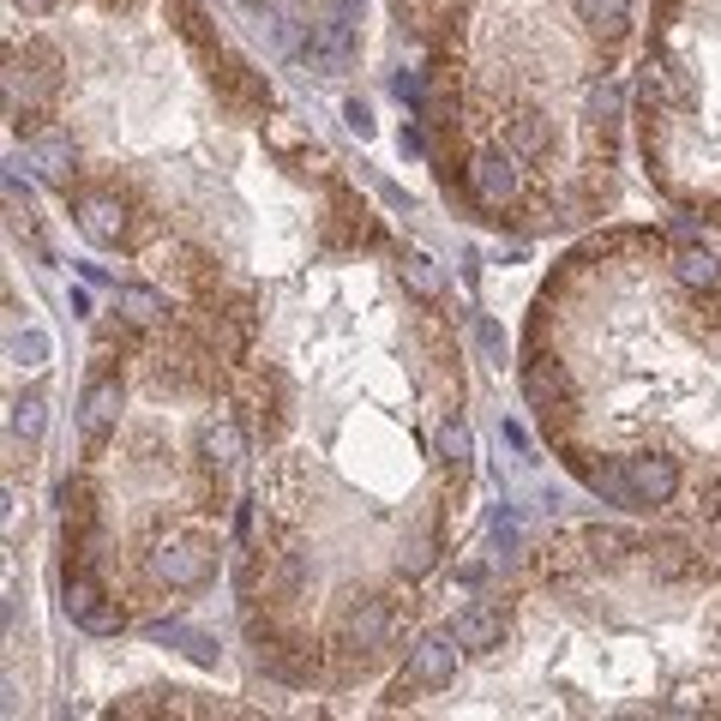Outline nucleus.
Listing matches in <instances>:
<instances>
[{
  "mask_svg": "<svg viewBox=\"0 0 721 721\" xmlns=\"http://www.w3.org/2000/svg\"><path fill=\"white\" fill-rule=\"evenodd\" d=\"M463 187H469V199H475L481 211H505V204L518 199V187H523V163L505 151V144H481V151H469V163H463Z\"/></svg>",
  "mask_w": 721,
  "mask_h": 721,
  "instance_id": "f257e3e1",
  "label": "nucleus"
},
{
  "mask_svg": "<svg viewBox=\"0 0 721 721\" xmlns=\"http://www.w3.org/2000/svg\"><path fill=\"white\" fill-rule=\"evenodd\" d=\"M121 379L114 373H91V385H84L79 397V445H84V458H97L102 445H109V433L121 427Z\"/></svg>",
  "mask_w": 721,
  "mask_h": 721,
  "instance_id": "f03ea898",
  "label": "nucleus"
},
{
  "mask_svg": "<svg viewBox=\"0 0 721 721\" xmlns=\"http://www.w3.org/2000/svg\"><path fill=\"white\" fill-rule=\"evenodd\" d=\"M620 463H625V481H631V493H638L643 511L673 505L680 488H685V469H680V458H668V451H631Z\"/></svg>",
  "mask_w": 721,
  "mask_h": 721,
  "instance_id": "7ed1b4c3",
  "label": "nucleus"
},
{
  "mask_svg": "<svg viewBox=\"0 0 721 721\" xmlns=\"http://www.w3.org/2000/svg\"><path fill=\"white\" fill-rule=\"evenodd\" d=\"M391 643V601L385 595H361L337 613V650L343 655H373Z\"/></svg>",
  "mask_w": 721,
  "mask_h": 721,
  "instance_id": "20e7f679",
  "label": "nucleus"
},
{
  "mask_svg": "<svg viewBox=\"0 0 721 721\" xmlns=\"http://www.w3.org/2000/svg\"><path fill=\"white\" fill-rule=\"evenodd\" d=\"M72 217H79V229L91 234L97 247H127V234H132L127 199L114 193V187H79V193H72Z\"/></svg>",
  "mask_w": 721,
  "mask_h": 721,
  "instance_id": "39448f33",
  "label": "nucleus"
},
{
  "mask_svg": "<svg viewBox=\"0 0 721 721\" xmlns=\"http://www.w3.org/2000/svg\"><path fill=\"white\" fill-rule=\"evenodd\" d=\"M458 655H463V643L451 638H421L415 650H409V668L397 673V698H409V691H439V685H451V673H458Z\"/></svg>",
  "mask_w": 721,
  "mask_h": 721,
  "instance_id": "423d86ee",
  "label": "nucleus"
},
{
  "mask_svg": "<svg viewBox=\"0 0 721 721\" xmlns=\"http://www.w3.org/2000/svg\"><path fill=\"white\" fill-rule=\"evenodd\" d=\"M67 613L72 625L84 631H121V608H109V590H102L97 565H67Z\"/></svg>",
  "mask_w": 721,
  "mask_h": 721,
  "instance_id": "0eeeda50",
  "label": "nucleus"
},
{
  "mask_svg": "<svg viewBox=\"0 0 721 721\" xmlns=\"http://www.w3.org/2000/svg\"><path fill=\"white\" fill-rule=\"evenodd\" d=\"M157 578H163L169 590L193 595L217 578V548L211 541H169V548L157 553Z\"/></svg>",
  "mask_w": 721,
  "mask_h": 721,
  "instance_id": "6e6552de",
  "label": "nucleus"
},
{
  "mask_svg": "<svg viewBox=\"0 0 721 721\" xmlns=\"http://www.w3.org/2000/svg\"><path fill=\"white\" fill-rule=\"evenodd\" d=\"M673 283H680L685 296H703V301L721 296V259L698 241H680L673 247Z\"/></svg>",
  "mask_w": 721,
  "mask_h": 721,
  "instance_id": "1a4fd4ad",
  "label": "nucleus"
},
{
  "mask_svg": "<svg viewBox=\"0 0 721 721\" xmlns=\"http://www.w3.org/2000/svg\"><path fill=\"white\" fill-rule=\"evenodd\" d=\"M499 144H505L523 169L529 163H548V157H553V139H548V121H541V114H511V121L499 127Z\"/></svg>",
  "mask_w": 721,
  "mask_h": 721,
  "instance_id": "9d476101",
  "label": "nucleus"
},
{
  "mask_svg": "<svg viewBox=\"0 0 721 721\" xmlns=\"http://www.w3.org/2000/svg\"><path fill=\"white\" fill-rule=\"evenodd\" d=\"M199 451H204V463L223 475V469H234L241 463V451H247V439H241V421L234 415H211L199 427Z\"/></svg>",
  "mask_w": 721,
  "mask_h": 721,
  "instance_id": "9b49d317",
  "label": "nucleus"
},
{
  "mask_svg": "<svg viewBox=\"0 0 721 721\" xmlns=\"http://www.w3.org/2000/svg\"><path fill=\"white\" fill-rule=\"evenodd\" d=\"M31 163L49 174L54 187H72V174H79V169H72V132H61V127L37 132V139H31Z\"/></svg>",
  "mask_w": 721,
  "mask_h": 721,
  "instance_id": "f8f14e48",
  "label": "nucleus"
},
{
  "mask_svg": "<svg viewBox=\"0 0 721 721\" xmlns=\"http://www.w3.org/2000/svg\"><path fill=\"white\" fill-rule=\"evenodd\" d=\"M451 638L463 643V650H493L499 638H505V613H493V608H463L458 620H451Z\"/></svg>",
  "mask_w": 721,
  "mask_h": 721,
  "instance_id": "ddd939ff",
  "label": "nucleus"
},
{
  "mask_svg": "<svg viewBox=\"0 0 721 721\" xmlns=\"http://www.w3.org/2000/svg\"><path fill=\"white\" fill-rule=\"evenodd\" d=\"M433 565H439V523H421L415 535L403 541V559H397V571H403V578H427Z\"/></svg>",
  "mask_w": 721,
  "mask_h": 721,
  "instance_id": "4468645a",
  "label": "nucleus"
},
{
  "mask_svg": "<svg viewBox=\"0 0 721 721\" xmlns=\"http://www.w3.org/2000/svg\"><path fill=\"white\" fill-rule=\"evenodd\" d=\"M264 144H271V157H283V163H296V157H313L307 132H301L296 121H283V114H271V121H264Z\"/></svg>",
  "mask_w": 721,
  "mask_h": 721,
  "instance_id": "2eb2a0df",
  "label": "nucleus"
},
{
  "mask_svg": "<svg viewBox=\"0 0 721 721\" xmlns=\"http://www.w3.org/2000/svg\"><path fill=\"white\" fill-rule=\"evenodd\" d=\"M151 638H163V643H181L193 661H217V638L211 631H193V625H181V620H169V625H151Z\"/></svg>",
  "mask_w": 721,
  "mask_h": 721,
  "instance_id": "dca6fc26",
  "label": "nucleus"
},
{
  "mask_svg": "<svg viewBox=\"0 0 721 721\" xmlns=\"http://www.w3.org/2000/svg\"><path fill=\"white\" fill-rule=\"evenodd\" d=\"M475 458V439H469V427H463V415H445L439 421V463H469Z\"/></svg>",
  "mask_w": 721,
  "mask_h": 721,
  "instance_id": "f3484780",
  "label": "nucleus"
},
{
  "mask_svg": "<svg viewBox=\"0 0 721 721\" xmlns=\"http://www.w3.org/2000/svg\"><path fill=\"white\" fill-rule=\"evenodd\" d=\"M403 277L421 289V301H445V277L433 271V259H427V253H403Z\"/></svg>",
  "mask_w": 721,
  "mask_h": 721,
  "instance_id": "a211bd4d",
  "label": "nucleus"
},
{
  "mask_svg": "<svg viewBox=\"0 0 721 721\" xmlns=\"http://www.w3.org/2000/svg\"><path fill=\"white\" fill-rule=\"evenodd\" d=\"M12 433H19V439L42 433V391H24L19 403H12Z\"/></svg>",
  "mask_w": 721,
  "mask_h": 721,
  "instance_id": "6ab92c4d",
  "label": "nucleus"
},
{
  "mask_svg": "<svg viewBox=\"0 0 721 721\" xmlns=\"http://www.w3.org/2000/svg\"><path fill=\"white\" fill-rule=\"evenodd\" d=\"M121 313L132 319V326H157V313H163V307H157L151 289H121Z\"/></svg>",
  "mask_w": 721,
  "mask_h": 721,
  "instance_id": "aec40b11",
  "label": "nucleus"
},
{
  "mask_svg": "<svg viewBox=\"0 0 721 721\" xmlns=\"http://www.w3.org/2000/svg\"><path fill=\"white\" fill-rule=\"evenodd\" d=\"M42 356H49V337H42V331H24V337H12V361L37 367Z\"/></svg>",
  "mask_w": 721,
  "mask_h": 721,
  "instance_id": "412c9836",
  "label": "nucleus"
},
{
  "mask_svg": "<svg viewBox=\"0 0 721 721\" xmlns=\"http://www.w3.org/2000/svg\"><path fill=\"white\" fill-rule=\"evenodd\" d=\"M343 127L356 132V139H373V109H367L361 97H349V102H343Z\"/></svg>",
  "mask_w": 721,
  "mask_h": 721,
  "instance_id": "4be33fe9",
  "label": "nucleus"
},
{
  "mask_svg": "<svg viewBox=\"0 0 721 721\" xmlns=\"http://www.w3.org/2000/svg\"><path fill=\"white\" fill-rule=\"evenodd\" d=\"M475 343L488 349V361H499V367H505V331H499L493 319H475Z\"/></svg>",
  "mask_w": 721,
  "mask_h": 721,
  "instance_id": "5701e85b",
  "label": "nucleus"
},
{
  "mask_svg": "<svg viewBox=\"0 0 721 721\" xmlns=\"http://www.w3.org/2000/svg\"><path fill=\"white\" fill-rule=\"evenodd\" d=\"M79 277H84V283H109V271H102V264H91V259H79Z\"/></svg>",
  "mask_w": 721,
  "mask_h": 721,
  "instance_id": "b1692460",
  "label": "nucleus"
}]
</instances>
